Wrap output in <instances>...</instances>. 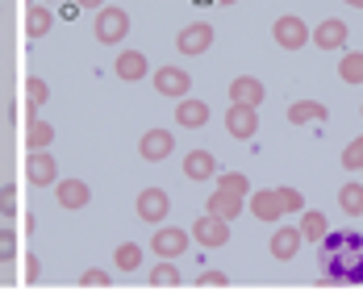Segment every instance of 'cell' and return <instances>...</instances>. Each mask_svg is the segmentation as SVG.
<instances>
[{"label": "cell", "mask_w": 363, "mask_h": 296, "mask_svg": "<svg viewBox=\"0 0 363 296\" xmlns=\"http://www.w3.org/2000/svg\"><path fill=\"white\" fill-rule=\"evenodd\" d=\"M213 4H238V0H213Z\"/></svg>", "instance_id": "cell-40"}, {"label": "cell", "mask_w": 363, "mask_h": 296, "mask_svg": "<svg viewBox=\"0 0 363 296\" xmlns=\"http://www.w3.org/2000/svg\"><path fill=\"white\" fill-rule=\"evenodd\" d=\"M338 205L347 217H363V180H351V184L338 188Z\"/></svg>", "instance_id": "cell-23"}, {"label": "cell", "mask_w": 363, "mask_h": 296, "mask_svg": "<svg viewBox=\"0 0 363 296\" xmlns=\"http://www.w3.org/2000/svg\"><path fill=\"white\" fill-rule=\"evenodd\" d=\"M192 238L201 242V246H225V238H230V222H221V217H213V213H205V217H196L192 222Z\"/></svg>", "instance_id": "cell-8"}, {"label": "cell", "mask_w": 363, "mask_h": 296, "mask_svg": "<svg viewBox=\"0 0 363 296\" xmlns=\"http://www.w3.org/2000/svg\"><path fill=\"white\" fill-rule=\"evenodd\" d=\"M322 284L334 288H359L363 284V229H326L318 242Z\"/></svg>", "instance_id": "cell-1"}, {"label": "cell", "mask_w": 363, "mask_h": 296, "mask_svg": "<svg viewBox=\"0 0 363 296\" xmlns=\"http://www.w3.org/2000/svg\"><path fill=\"white\" fill-rule=\"evenodd\" d=\"M50 25H55L50 8H46V4H30V13H26V38H46Z\"/></svg>", "instance_id": "cell-22"}, {"label": "cell", "mask_w": 363, "mask_h": 296, "mask_svg": "<svg viewBox=\"0 0 363 296\" xmlns=\"http://www.w3.org/2000/svg\"><path fill=\"white\" fill-rule=\"evenodd\" d=\"M263 79H255V75H238L234 84H230V105H251V109H259L263 105Z\"/></svg>", "instance_id": "cell-13"}, {"label": "cell", "mask_w": 363, "mask_h": 296, "mask_svg": "<svg viewBox=\"0 0 363 296\" xmlns=\"http://www.w3.org/2000/svg\"><path fill=\"white\" fill-rule=\"evenodd\" d=\"M17 259V234L13 229H0V263Z\"/></svg>", "instance_id": "cell-33"}, {"label": "cell", "mask_w": 363, "mask_h": 296, "mask_svg": "<svg viewBox=\"0 0 363 296\" xmlns=\"http://www.w3.org/2000/svg\"><path fill=\"white\" fill-rule=\"evenodd\" d=\"M79 8H96V4H105V0H75Z\"/></svg>", "instance_id": "cell-38"}, {"label": "cell", "mask_w": 363, "mask_h": 296, "mask_svg": "<svg viewBox=\"0 0 363 296\" xmlns=\"http://www.w3.org/2000/svg\"><path fill=\"white\" fill-rule=\"evenodd\" d=\"M326 117H330V109L322 101H296V105H289L292 125H318V121H326Z\"/></svg>", "instance_id": "cell-20"}, {"label": "cell", "mask_w": 363, "mask_h": 296, "mask_svg": "<svg viewBox=\"0 0 363 296\" xmlns=\"http://www.w3.org/2000/svg\"><path fill=\"white\" fill-rule=\"evenodd\" d=\"M55 200H59V205H63V209H84V205H88V200H92V192H88V184H84V180H59V184H55Z\"/></svg>", "instance_id": "cell-15"}, {"label": "cell", "mask_w": 363, "mask_h": 296, "mask_svg": "<svg viewBox=\"0 0 363 296\" xmlns=\"http://www.w3.org/2000/svg\"><path fill=\"white\" fill-rule=\"evenodd\" d=\"M55 142V125L50 121H30V130H26V147L30 150H46Z\"/></svg>", "instance_id": "cell-26"}, {"label": "cell", "mask_w": 363, "mask_h": 296, "mask_svg": "<svg viewBox=\"0 0 363 296\" xmlns=\"http://www.w3.org/2000/svg\"><path fill=\"white\" fill-rule=\"evenodd\" d=\"M338 75H342V84H363V55H359V50L342 55V63H338Z\"/></svg>", "instance_id": "cell-28"}, {"label": "cell", "mask_w": 363, "mask_h": 296, "mask_svg": "<svg viewBox=\"0 0 363 296\" xmlns=\"http://www.w3.org/2000/svg\"><path fill=\"white\" fill-rule=\"evenodd\" d=\"M247 200H251V213L259 217V222H280V213H284V200H280L276 188H259V192H251Z\"/></svg>", "instance_id": "cell-11"}, {"label": "cell", "mask_w": 363, "mask_h": 296, "mask_svg": "<svg viewBox=\"0 0 363 296\" xmlns=\"http://www.w3.org/2000/svg\"><path fill=\"white\" fill-rule=\"evenodd\" d=\"M184 275L172 267V259H159L155 263V271H150V288H180Z\"/></svg>", "instance_id": "cell-24"}, {"label": "cell", "mask_w": 363, "mask_h": 296, "mask_svg": "<svg viewBox=\"0 0 363 296\" xmlns=\"http://www.w3.org/2000/svg\"><path fill=\"white\" fill-rule=\"evenodd\" d=\"M0 213H4V217H13V213H17V184L0 188Z\"/></svg>", "instance_id": "cell-35"}, {"label": "cell", "mask_w": 363, "mask_h": 296, "mask_svg": "<svg viewBox=\"0 0 363 296\" xmlns=\"http://www.w3.org/2000/svg\"><path fill=\"white\" fill-rule=\"evenodd\" d=\"M150 79H155V92L159 96H176V101H184L188 88H192V75L184 72V67H159Z\"/></svg>", "instance_id": "cell-5"}, {"label": "cell", "mask_w": 363, "mask_h": 296, "mask_svg": "<svg viewBox=\"0 0 363 296\" xmlns=\"http://www.w3.org/2000/svg\"><path fill=\"white\" fill-rule=\"evenodd\" d=\"M113 263H117V271H138L143 267V246L138 242H121L113 251Z\"/></svg>", "instance_id": "cell-25"}, {"label": "cell", "mask_w": 363, "mask_h": 296, "mask_svg": "<svg viewBox=\"0 0 363 296\" xmlns=\"http://www.w3.org/2000/svg\"><path fill=\"white\" fill-rule=\"evenodd\" d=\"M176 121H180L184 130H201V125L209 121V105H205V101H192V96H184L180 105H176Z\"/></svg>", "instance_id": "cell-19"}, {"label": "cell", "mask_w": 363, "mask_h": 296, "mask_svg": "<svg viewBox=\"0 0 363 296\" xmlns=\"http://www.w3.org/2000/svg\"><path fill=\"white\" fill-rule=\"evenodd\" d=\"M188 229H180V225H159L155 229V238H150V251L159 255V259H176V255H184L188 251Z\"/></svg>", "instance_id": "cell-4"}, {"label": "cell", "mask_w": 363, "mask_h": 296, "mask_svg": "<svg viewBox=\"0 0 363 296\" xmlns=\"http://www.w3.org/2000/svg\"><path fill=\"white\" fill-rule=\"evenodd\" d=\"M313 46H322V50H342V46H347V21H338V17L322 21V25L313 30Z\"/></svg>", "instance_id": "cell-17"}, {"label": "cell", "mask_w": 363, "mask_h": 296, "mask_svg": "<svg viewBox=\"0 0 363 296\" xmlns=\"http://www.w3.org/2000/svg\"><path fill=\"white\" fill-rule=\"evenodd\" d=\"M280 192V200H284V213H301L305 209V196L296 192V188H276Z\"/></svg>", "instance_id": "cell-34"}, {"label": "cell", "mask_w": 363, "mask_h": 296, "mask_svg": "<svg viewBox=\"0 0 363 296\" xmlns=\"http://www.w3.org/2000/svg\"><path fill=\"white\" fill-rule=\"evenodd\" d=\"M172 150H176V138L167 130H146L143 142H138V154H143L146 163H163Z\"/></svg>", "instance_id": "cell-10"}, {"label": "cell", "mask_w": 363, "mask_h": 296, "mask_svg": "<svg viewBox=\"0 0 363 296\" xmlns=\"http://www.w3.org/2000/svg\"><path fill=\"white\" fill-rule=\"evenodd\" d=\"M38 275H42V263H38L34 255H30V259H26V280H30V284H34Z\"/></svg>", "instance_id": "cell-37"}, {"label": "cell", "mask_w": 363, "mask_h": 296, "mask_svg": "<svg viewBox=\"0 0 363 296\" xmlns=\"http://www.w3.org/2000/svg\"><path fill=\"white\" fill-rule=\"evenodd\" d=\"M125 34H130V13H125V8H117V4H105V8L96 13V42L117 46Z\"/></svg>", "instance_id": "cell-2"}, {"label": "cell", "mask_w": 363, "mask_h": 296, "mask_svg": "<svg viewBox=\"0 0 363 296\" xmlns=\"http://www.w3.org/2000/svg\"><path fill=\"white\" fill-rule=\"evenodd\" d=\"M184 176L196 180V184H201V180H213V176H218V159H213L209 150H192V154L184 159Z\"/></svg>", "instance_id": "cell-18"}, {"label": "cell", "mask_w": 363, "mask_h": 296, "mask_svg": "<svg viewBox=\"0 0 363 296\" xmlns=\"http://www.w3.org/2000/svg\"><path fill=\"white\" fill-rule=\"evenodd\" d=\"M26 171H30V184L34 188H46V184H55V159L46 154V150H30V159H26Z\"/></svg>", "instance_id": "cell-16"}, {"label": "cell", "mask_w": 363, "mask_h": 296, "mask_svg": "<svg viewBox=\"0 0 363 296\" xmlns=\"http://www.w3.org/2000/svg\"><path fill=\"white\" fill-rule=\"evenodd\" d=\"M242 200H247V196H238V192H230V188H218V192L205 200V209H209L213 217H221V222H234V217L242 213Z\"/></svg>", "instance_id": "cell-14"}, {"label": "cell", "mask_w": 363, "mask_h": 296, "mask_svg": "<svg viewBox=\"0 0 363 296\" xmlns=\"http://www.w3.org/2000/svg\"><path fill=\"white\" fill-rule=\"evenodd\" d=\"M342 4H351V8H363V0H342Z\"/></svg>", "instance_id": "cell-39"}, {"label": "cell", "mask_w": 363, "mask_h": 296, "mask_svg": "<svg viewBox=\"0 0 363 296\" xmlns=\"http://www.w3.org/2000/svg\"><path fill=\"white\" fill-rule=\"evenodd\" d=\"M296 229H301V238L322 242V238H326V229H330V222L322 217V213H313V209H309V213H301V225H296Z\"/></svg>", "instance_id": "cell-27"}, {"label": "cell", "mask_w": 363, "mask_h": 296, "mask_svg": "<svg viewBox=\"0 0 363 296\" xmlns=\"http://www.w3.org/2000/svg\"><path fill=\"white\" fill-rule=\"evenodd\" d=\"M225 134L230 138H255L259 134V113L251 109V105H230V113H225Z\"/></svg>", "instance_id": "cell-7"}, {"label": "cell", "mask_w": 363, "mask_h": 296, "mask_svg": "<svg viewBox=\"0 0 363 296\" xmlns=\"http://www.w3.org/2000/svg\"><path fill=\"white\" fill-rule=\"evenodd\" d=\"M176 46H180L184 55H205V50L213 46V25H209V21H192V25H184L180 38H176Z\"/></svg>", "instance_id": "cell-9"}, {"label": "cell", "mask_w": 363, "mask_h": 296, "mask_svg": "<svg viewBox=\"0 0 363 296\" xmlns=\"http://www.w3.org/2000/svg\"><path fill=\"white\" fill-rule=\"evenodd\" d=\"M359 113H363V109H359Z\"/></svg>", "instance_id": "cell-41"}, {"label": "cell", "mask_w": 363, "mask_h": 296, "mask_svg": "<svg viewBox=\"0 0 363 296\" xmlns=\"http://www.w3.org/2000/svg\"><path fill=\"white\" fill-rule=\"evenodd\" d=\"M196 284L201 288H230V275L225 271H205V275H196Z\"/></svg>", "instance_id": "cell-36"}, {"label": "cell", "mask_w": 363, "mask_h": 296, "mask_svg": "<svg viewBox=\"0 0 363 296\" xmlns=\"http://www.w3.org/2000/svg\"><path fill=\"white\" fill-rule=\"evenodd\" d=\"M272 38L284 46V50H301V46H309L313 42V30L301 21V17H276V25H272Z\"/></svg>", "instance_id": "cell-3"}, {"label": "cell", "mask_w": 363, "mask_h": 296, "mask_svg": "<svg viewBox=\"0 0 363 296\" xmlns=\"http://www.w3.org/2000/svg\"><path fill=\"white\" fill-rule=\"evenodd\" d=\"M342 167L347 171H363V138H355L351 147L342 150Z\"/></svg>", "instance_id": "cell-31"}, {"label": "cell", "mask_w": 363, "mask_h": 296, "mask_svg": "<svg viewBox=\"0 0 363 296\" xmlns=\"http://www.w3.org/2000/svg\"><path fill=\"white\" fill-rule=\"evenodd\" d=\"M146 72H150V67H146L143 50H125V55H117V75H121L125 84H138Z\"/></svg>", "instance_id": "cell-21"}, {"label": "cell", "mask_w": 363, "mask_h": 296, "mask_svg": "<svg viewBox=\"0 0 363 296\" xmlns=\"http://www.w3.org/2000/svg\"><path fill=\"white\" fill-rule=\"evenodd\" d=\"M218 188H230V192H238V196H251V184H247L242 171H218Z\"/></svg>", "instance_id": "cell-30"}, {"label": "cell", "mask_w": 363, "mask_h": 296, "mask_svg": "<svg viewBox=\"0 0 363 296\" xmlns=\"http://www.w3.org/2000/svg\"><path fill=\"white\" fill-rule=\"evenodd\" d=\"M267 251H272V259H276V263L296 259V251H301V229H296V225H280V229L272 234Z\"/></svg>", "instance_id": "cell-12"}, {"label": "cell", "mask_w": 363, "mask_h": 296, "mask_svg": "<svg viewBox=\"0 0 363 296\" xmlns=\"http://www.w3.org/2000/svg\"><path fill=\"white\" fill-rule=\"evenodd\" d=\"M46 101H50V88H46V79L30 75V79H26V105H30V109H38V105H46Z\"/></svg>", "instance_id": "cell-29"}, {"label": "cell", "mask_w": 363, "mask_h": 296, "mask_svg": "<svg viewBox=\"0 0 363 296\" xmlns=\"http://www.w3.org/2000/svg\"><path fill=\"white\" fill-rule=\"evenodd\" d=\"M134 209H138V217H143V222L159 225L163 217H167V209H172V196H167L163 188H143V192H138V205H134Z\"/></svg>", "instance_id": "cell-6"}, {"label": "cell", "mask_w": 363, "mask_h": 296, "mask_svg": "<svg viewBox=\"0 0 363 296\" xmlns=\"http://www.w3.org/2000/svg\"><path fill=\"white\" fill-rule=\"evenodd\" d=\"M79 288H109V271H101V267H88V271L79 275Z\"/></svg>", "instance_id": "cell-32"}]
</instances>
